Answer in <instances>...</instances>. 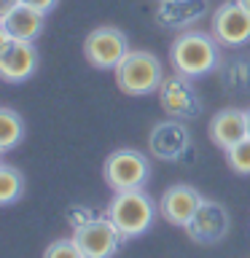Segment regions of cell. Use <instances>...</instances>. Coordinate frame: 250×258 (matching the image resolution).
Returning <instances> with one entry per match:
<instances>
[{
	"label": "cell",
	"instance_id": "6da1fadb",
	"mask_svg": "<svg viewBox=\"0 0 250 258\" xmlns=\"http://www.w3.org/2000/svg\"><path fill=\"white\" fill-rule=\"evenodd\" d=\"M172 70L185 78H202L221 64V43L213 32L202 30H180V35L169 46Z\"/></svg>",
	"mask_w": 250,
	"mask_h": 258
},
{
	"label": "cell",
	"instance_id": "7a4b0ae2",
	"mask_svg": "<svg viewBox=\"0 0 250 258\" xmlns=\"http://www.w3.org/2000/svg\"><path fill=\"white\" fill-rule=\"evenodd\" d=\"M159 213V205L153 202L143 188H132V191H116L108 205V215L116 229L124 234L127 239H137L153 226Z\"/></svg>",
	"mask_w": 250,
	"mask_h": 258
},
{
	"label": "cell",
	"instance_id": "3957f363",
	"mask_svg": "<svg viewBox=\"0 0 250 258\" xmlns=\"http://www.w3.org/2000/svg\"><path fill=\"white\" fill-rule=\"evenodd\" d=\"M161 81H164V68H161L159 56L145 48H132L116 68V86L129 97H145L159 92Z\"/></svg>",
	"mask_w": 250,
	"mask_h": 258
},
{
	"label": "cell",
	"instance_id": "277c9868",
	"mask_svg": "<svg viewBox=\"0 0 250 258\" xmlns=\"http://www.w3.org/2000/svg\"><path fill=\"white\" fill-rule=\"evenodd\" d=\"M102 177L113 194L145 188V183L151 180V161L145 153L135 151V148H118L105 159Z\"/></svg>",
	"mask_w": 250,
	"mask_h": 258
},
{
	"label": "cell",
	"instance_id": "5b68a950",
	"mask_svg": "<svg viewBox=\"0 0 250 258\" xmlns=\"http://www.w3.org/2000/svg\"><path fill=\"white\" fill-rule=\"evenodd\" d=\"M129 51H132V48H129L127 32L113 27V24L94 27L84 38V56L97 70H116Z\"/></svg>",
	"mask_w": 250,
	"mask_h": 258
},
{
	"label": "cell",
	"instance_id": "8992f818",
	"mask_svg": "<svg viewBox=\"0 0 250 258\" xmlns=\"http://www.w3.org/2000/svg\"><path fill=\"white\" fill-rule=\"evenodd\" d=\"M73 239H76L84 258H113L121 250V245L127 242V237L116 229V223L108 215L92 218L89 223L73 231Z\"/></svg>",
	"mask_w": 250,
	"mask_h": 258
},
{
	"label": "cell",
	"instance_id": "52a82bcc",
	"mask_svg": "<svg viewBox=\"0 0 250 258\" xmlns=\"http://www.w3.org/2000/svg\"><path fill=\"white\" fill-rule=\"evenodd\" d=\"M159 102L161 110L169 113V118H180V121H191L202 113V97L194 89L191 78L180 76V73H172V76H164L159 86Z\"/></svg>",
	"mask_w": 250,
	"mask_h": 258
},
{
	"label": "cell",
	"instance_id": "ba28073f",
	"mask_svg": "<svg viewBox=\"0 0 250 258\" xmlns=\"http://www.w3.org/2000/svg\"><path fill=\"white\" fill-rule=\"evenodd\" d=\"M210 32L221 46L239 48L250 43V11L245 6H239V0L234 3H221L213 11V22H210Z\"/></svg>",
	"mask_w": 250,
	"mask_h": 258
},
{
	"label": "cell",
	"instance_id": "9c48e42d",
	"mask_svg": "<svg viewBox=\"0 0 250 258\" xmlns=\"http://www.w3.org/2000/svg\"><path fill=\"white\" fill-rule=\"evenodd\" d=\"M229 229H231L229 210L213 199H202V205L197 207V213L185 226V234L197 245H218L221 239H226Z\"/></svg>",
	"mask_w": 250,
	"mask_h": 258
},
{
	"label": "cell",
	"instance_id": "30bf717a",
	"mask_svg": "<svg viewBox=\"0 0 250 258\" xmlns=\"http://www.w3.org/2000/svg\"><path fill=\"white\" fill-rule=\"evenodd\" d=\"M191 151V132L180 118L153 124L148 135V153L159 161H180Z\"/></svg>",
	"mask_w": 250,
	"mask_h": 258
},
{
	"label": "cell",
	"instance_id": "8fae6325",
	"mask_svg": "<svg viewBox=\"0 0 250 258\" xmlns=\"http://www.w3.org/2000/svg\"><path fill=\"white\" fill-rule=\"evenodd\" d=\"M202 199H205V197H202L194 185L175 183V185H169V188L161 194V199H159V215L164 218L167 223L185 229L189 221L194 218V213H197V207L202 205Z\"/></svg>",
	"mask_w": 250,
	"mask_h": 258
},
{
	"label": "cell",
	"instance_id": "7c38bea8",
	"mask_svg": "<svg viewBox=\"0 0 250 258\" xmlns=\"http://www.w3.org/2000/svg\"><path fill=\"white\" fill-rule=\"evenodd\" d=\"M38 70V51L32 40H14L0 54V81L6 84H24Z\"/></svg>",
	"mask_w": 250,
	"mask_h": 258
},
{
	"label": "cell",
	"instance_id": "4fadbf2b",
	"mask_svg": "<svg viewBox=\"0 0 250 258\" xmlns=\"http://www.w3.org/2000/svg\"><path fill=\"white\" fill-rule=\"evenodd\" d=\"M210 140H213L215 148H221L223 153L234 148L239 140L247 137V121H245V110H237V108H226V110H218L213 118H210Z\"/></svg>",
	"mask_w": 250,
	"mask_h": 258
},
{
	"label": "cell",
	"instance_id": "5bb4252c",
	"mask_svg": "<svg viewBox=\"0 0 250 258\" xmlns=\"http://www.w3.org/2000/svg\"><path fill=\"white\" fill-rule=\"evenodd\" d=\"M207 11V0H159L156 22L161 27L189 30L194 22H199Z\"/></svg>",
	"mask_w": 250,
	"mask_h": 258
},
{
	"label": "cell",
	"instance_id": "9a60e30c",
	"mask_svg": "<svg viewBox=\"0 0 250 258\" xmlns=\"http://www.w3.org/2000/svg\"><path fill=\"white\" fill-rule=\"evenodd\" d=\"M0 24H3V30L14 40H32V43H35L40 38V32H43V27H46V14L35 11V8H30L24 3H16L11 11L0 19Z\"/></svg>",
	"mask_w": 250,
	"mask_h": 258
},
{
	"label": "cell",
	"instance_id": "2e32d148",
	"mask_svg": "<svg viewBox=\"0 0 250 258\" xmlns=\"http://www.w3.org/2000/svg\"><path fill=\"white\" fill-rule=\"evenodd\" d=\"M24 185L27 183H24L22 169L0 161V207H8L14 202H19L24 194Z\"/></svg>",
	"mask_w": 250,
	"mask_h": 258
},
{
	"label": "cell",
	"instance_id": "e0dca14e",
	"mask_svg": "<svg viewBox=\"0 0 250 258\" xmlns=\"http://www.w3.org/2000/svg\"><path fill=\"white\" fill-rule=\"evenodd\" d=\"M221 84L229 92H250V56H237L221 70Z\"/></svg>",
	"mask_w": 250,
	"mask_h": 258
},
{
	"label": "cell",
	"instance_id": "ac0fdd59",
	"mask_svg": "<svg viewBox=\"0 0 250 258\" xmlns=\"http://www.w3.org/2000/svg\"><path fill=\"white\" fill-rule=\"evenodd\" d=\"M24 140V118L11 108H0V148L14 151Z\"/></svg>",
	"mask_w": 250,
	"mask_h": 258
},
{
	"label": "cell",
	"instance_id": "d6986e66",
	"mask_svg": "<svg viewBox=\"0 0 250 258\" xmlns=\"http://www.w3.org/2000/svg\"><path fill=\"white\" fill-rule=\"evenodd\" d=\"M226 164L237 175H250V137L239 140L234 148L226 151Z\"/></svg>",
	"mask_w": 250,
	"mask_h": 258
},
{
	"label": "cell",
	"instance_id": "ffe728a7",
	"mask_svg": "<svg viewBox=\"0 0 250 258\" xmlns=\"http://www.w3.org/2000/svg\"><path fill=\"white\" fill-rule=\"evenodd\" d=\"M43 258H84V253L78 250L76 239H54L43 250Z\"/></svg>",
	"mask_w": 250,
	"mask_h": 258
},
{
	"label": "cell",
	"instance_id": "44dd1931",
	"mask_svg": "<svg viewBox=\"0 0 250 258\" xmlns=\"http://www.w3.org/2000/svg\"><path fill=\"white\" fill-rule=\"evenodd\" d=\"M92 218H97V215H94L86 205H73V207H68V223L73 226V231L81 229L84 223H89Z\"/></svg>",
	"mask_w": 250,
	"mask_h": 258
},
{
	"label": "cell",
	"instance_id": "7402d4cb",
	"mask_svg": "<svg viewBox=\"0 0 250 258\" xmlns=\"http://www.w3.org/2000/svg\"><path fill=\"white\" fill-rule=\"evenodd\" d=\"M24 6L35 8V11H43V14H51L56 6H59V0H22Z\"/></svg>",
	"mask_w": 250,
	"mask_h": 258
},
{
	"label": "cell",
	"instance_id": "603a6c76",
	"mask_svg": "<svg viewBox=\"0 0 250 258\" xmlns=\"http://www.w3.org/2000/svg\"><path fill=\"white\" fill-rule=\"evenodd\" d=\"M11 43V35H8V32L3 30V24H0V54L6 51V46Z\"/></svg>",
	"mask_w": 250,
	"mask_h": 258
},
{
	"label": "cell",
	"instance_id": "cb8c5ba5",
	"mask_svg": "<svg viewBox=\"0 0 250 258\" xmlns=\"http://www.w3.org/2000/svg\"><path fill=\"white\" fill-rule=\"evenodd\" d=\"M16 3H14V0H0V19H3V16L8 14V11H11V8H14Z\"/></svg>",
	"mask_w": 250,
	"mask_h": 258
},
{
	"label": "cell",
	"instance_id": "d4e9b609",
	"mask_svg": "<svg viewBox=\"0 0 250 258\" xmlns=\"http://www.w3.org/2000/svg\"><path fill=\"white\" fill-rule=\"evenodd\" d=\"M245 121H247V137H250V108L245 110Z\"/></svg>",
	"mask_w": 250,
	"mask_h": 258
},
{
	"label": "cell",
	"instance_id": "484cf974",
	"mask_svg": "<svg viewBox=\"0 0 250 258\" xmlns=\"http://www.w3.org/2000/svg\"><path fill=\"white\" fill-rule=\"evenodd\" d=\"M239 6H245L247 11H250V0H239Z\"/></svg>",
	"mask_w": 250,
	"mask_h": 258
},
{
	"label": "cell",
	"instance_id": "4316f807",
	"mask_svg": "<svg viewBox=\"0 0 250 258\" xmlns=\"http://www.w3.org/2000/svg\"><path fill=\"white\" fill-rule=\"evenodd\" d=\"M3 153H6V151H3V148H0V156H3Z\"/></svg>",
	"mask_w": 250,
	"mask_h": 258
},
{
	"label": "cell",
	"instance_id": "83f0119b",
	"mask_svg": "<svg viewBox=\"0 0 250 258\" xmlns=\"http://www.w3.org/2000/svg\"><path fill=\"white\" fill-rule=\"evenodd\" d=\"M14 3H22V0H14Z\"/></svg>",
	"mask_w": 250,
	"mask_h": 258
}]
</instances>
